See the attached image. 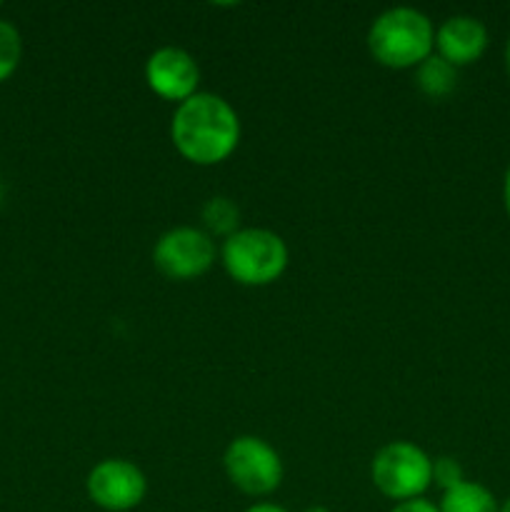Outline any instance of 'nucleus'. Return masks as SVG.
I'll return each mask as SVG.
<instances>
[{"label": "nucleus", "instance_id": "obj_1", "mask_svg": "<svg viewBox=\"0 0 510 512\" xmlns=\"http://www.w3.org/2000/svg\"><path fill=\"white\" fill-rule=\"evenodd\" d=\"M170 138L175 150L190 163H223L240 143L238 113L220 95L195 93L175 108Z\"/></svg>", "mask_w": 510, "mask_h": 512}, {"label": "nucleus", "instance_id": "obj_2", "mask_svg": "<svg viewBox=\"0 0 510 512\" xmlns=\"http://www.w3.org/2000/svg\"><path fill=\"white\" fill-rule=\"evenodd\" d=\"M368 50L380 65L393 70L418 68L435 50V28L415 8H390L368 30Z\"/></svg>", "mask_w": 510, "mask_h": 512}, {"label": "nucleus", "instance_id": "obj_3", "mask_svg": "<svg viewBox=\"0 0 510 512\" xmlns=\"http://www.w3.org/2000/svg\"><path fill=\"white\" fill-rule=\"evenodd\" d=\"M225 273L240 285L263 288L275 283L288 268V245L278 233L265 228H245L225 238L223 250Z\"/></svg>", "mask_w": 510, "mask_h": 512}, {"label": "nucleus", "instance_id": "obj_4", "mask_svg": "<svg viewBox=\"0 0 510 512\" xmlns=\"http://www.w3.org/2000/svg\"><path fill=\"white\" fill-rule=\"evenodd\" d=\"M373 485L390 500H415L433 485V460L423 448L405 440L383 445L370 465Z\"/></svg>", "mask_w": 510, "mask_h": 512}, {"label": "nucleus", "instance_id": "obj_5", "mask_svg": "<svg viewBox=\"0 0 510 512\" xmlns=\"http://www.w3.org/2000/svg\"><path fill=\"white\" fill-rule=\"evenodd\" d=\"M223 468L230 483L250 498L275 493L283 483V460L255 435H240L225 448Z\"/></svg>", "mask_w": 510, "mask_h": 512}, {"label": "nucleus", "instance_id": "obj_6", "mask_svg": "<svg viewBox=\"0 0 510 512\" xmlns=\"http://www.w3.org/2000/svg\"><path fill=\"white\" fill-rule=\"evenodd\" d=\"M153 263L170 280L200 278L213 268L215 243L205 230L180 225L160 235L153 248Z\"/></svg>", "mask_w": 510, "mask_h": 512}, {"label": "nucleus", "instance_id": "obj_7", "mask_svg": "<svg viewBox=\"0 0 510 512\" xmlns=\"http://www.w3.org/2000/svg\"><path fill=\"white\" fill-rule=\"evenodd\" d=\"M88 498L105 512H128L143 503L148 480L130 460L108 458L95 465L85 480Z\"/></svg>", "mask_w": 510, "mask_h": 512}, {"label": "nucleus", "instance_id": "obj_8", "mask_svg": "<svg viewBox=\"0 0 510 512\" xmlns=\"http://www.w3.org/2000/svg\"><path fill=\"white\" fill-rule=\"evenodd\" d=\"M145 83L155 95L165 100H188L198 93L200 68L193 55L175 45L158 48L145 63Z\"/></svg>", "mask_w": 510, "mask_h": 512}, {"label": "nucleus", "instance_id": "obj_9", "mask_svg": "<svg viewBox=\"0 0 510 512\" xmlns=\"http://www.w3.org/2000/svg\"><path fill=\"white\" fill-rule=\"evenodd\" d=\"M438 55L453 68L475 63L488 48V30L473 15H453L435 30Z\"/></svg>", "mask_w": 510, "mask_h": 512}, {"label": "nucleus", "instance_id": "obj_10", "mask_svg": "<svg viewBox=\"0 0 510 512\" xmlns=\"http://www.w3.org/2000/svg\"><path fill=\"white\" fill-rule=\"evenodd\" d=\"M440 512H500L498 500L485 485L463 480L455 488L445 490L438 505Z\"/></svg>", "mask_w": 510, "mask_h": 512}, {"label": "nucleus", "instance_id": "obj_11", "mask_svg": "<svg viewBox=\"0 0 510 512\" xmlns=\"http://www.w3.org/2000/svg\"><path fill=\"white\" fill-rule=\"evenodd\" d=\"M415 83L423 90L428 98H445L455 90V83H458V68H453L450 63H445L440 55H430L415 70Z\"/></svg>", "mask_w": 510, "mask_h": 512}, {"label": "nucleus", "instance_id": "obj_12", "mask_svg": "<svg viewBox=\"0 0 510 512\" xmlns=\"http://www.w3.org/2000/svg\"><path fill=\"white\" fill-rule=\"evenodd\" d=\"M238 223L240 210L230 198L215 195V198H210L208 203L203 205V225L208 235H223V238H230L233 233H238Z\"/></svg>", "mask_w": 510, "mask_h": 512}, {"label": "nucleus", "instance_id": "obj_13", "mask_svg": "<svg viewBox=\"0 0 510 512\" xmlns=\"http://www.w3.org/2000/svg\"><path fill=\"white\" fill-rule=\"evenodd\" d=\"M20 58H23L20 30L10 20L0 18V83H5L18 70Z\"/></svg>", "mask_w": 510, "mask_h": 512}, {"label": "nucleus", "instance_id": "obj_14", "mask_svg": "<svg viewBox=\"0 0 510 512\" xmlns=\"http://www.w3.org/2000/svg\"><path fill=\"white\" fill-rule=\"evenodd\" d=\"M465 475H463V468H460V463L455 458H448V455H443V458L433 460V483L438 485L440 490H450L455 488L458 483H463Z\"/></svg>", "mask_w": 510, "mask_h": 512}, {"label": "nucleus", "instance_id": "obj_15", "mask_svg": "<svg viewBox=\"0 0 510 512\" xmlns=\"http://www.w3.org/2000/svg\"><path fill=\"white\" fill-rule=\"evenodd\" d=\"M390 512H440L438 505H433L430 500L415 498V500H405V503H395V508Z\"/></svg>", "mask_w": 510, "mask_h": 512}, {"label": "nucleus", "instance_id": "obj_16", "mask_svg": "<svg viewBox=\"0 0 510 512\" xmlns=\"http://www.w3.org/2000/svg\"><path fill=\"white\" fill-rule=\"evenodd\" d=\"M245 512H290V510L280 508V505H275V503H255V505H250Z\"/></svg>", "mask_w": 510, "mask_h": 512}, {"label": "nucleus", "instance_id": "obj_17", "mask_svg": "<svg viewBox=\"0 0 510 512\" xmlns=\"http://www.w3.org/2000/svg\"><path fill=\"white\" fill-rule=\"evenodd\" d=\"M503 203H505V210H508V215H510V165H508V170H505V178H503Z\"/></svg>", "mask_w": 510, "mask_h": 512}, {"label": "nucleus", "instance_id": "obj_18", "mask_svg": "<svg viewBox=\"0 0 510 512\" xmlns=\"http://www.w3.org/2000/svg\"><path fill=\"white\" fill-rule=\"evenodd\" d=\"M505 70H508V78H510V40L505 45Z\"/></svg>", "mask_w": 510, "mask_h": 512}, {"label": "nucleus", "instance_id": "obj_19", "mask_svg": "<svg viewBox=\"0 0 510 512\" xmlns=\"http://www.w3.org/2000/svg\"><path fill=\"white\" fill-rule=\"evenodd\" d=\"M305 512H330L325 505H310V508H305Z\"/></svg>", "mask_w": 510, "mask_h": 512}, {"label": "nucleus", "instance_id": "obj_20", "mask_svg": "<svg viewBox=\"0 0 510 512\" xmlns=\"http://www.w3.org/2000/svg\"><path fill=\"white\" fill-rule=\"evenodd\" d=\"M500 512H510V498H508V500H505V503H503V505H500Z\"/></svg>", "mask_w": 510, "mask_h": 512}, {"label": "nucleus", "instance_id": "obj_21", "mask_svg": "<svg viewBox=\"0 0 510 512\" xmlns=\"http://www.w3.org/2000/svg\"><path fill=\"white\" fill-rule=\"evenodd\" d=\"M3 195H5V188H3V183H0V203H3Z\"/></svg>", "mask_w": 510, "mask_h": 512}, {"label": "nucleus", "instance_id": "obj_22", "mask_svg": "<svg viewBox=\"0 0 510 512\" xmlns=\"http://www.w3.org/2000/svg\"><path fill=\"white\" fill-rule=\"evenodd\" d=\"M0 8H3V3H0Z\"/></svg>", "mask_w": 510, "mask_h": 512}]
</instances>
